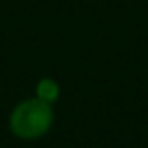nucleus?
<instances>
[{"label":"nucleus","instance_id":"1","mask_svg":"<svg viewBox=\"0 0 148 148\" xmlns=\"http://www.w3.org/2000/svg\"><path fill=\"white\" fill-rule=\"evenodd\" d=\"M54 122V111L51 103L28 98L15 105L10 114V130L15 137L23 141H34L49 133Z\"/></svg>","mask_w":148,"mask_h":148},{"label":"nucleus","instance_id":"2","mask_svg":"<svg viewBox=\"0 0 148 148\" xmlns=\"http://www.w3.org/2000/svg\"><path fill=\"white\" fill-rule=\"evenodd\" d=\"M60 96V86L53 79H41L36 86V98L45 103H54Z\"/></svg>","mask_w":148,"mask_h":148}]
</instances>
